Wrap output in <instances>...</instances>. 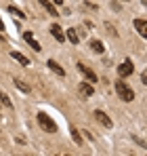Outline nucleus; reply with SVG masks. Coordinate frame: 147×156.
<instances>
[{"mask_svg":"<svg viewBox=\"0 0 147 156\" xmlns=\"http://www.w3.org/2000/svg\"><path fill=\"white\" fill-rule=\"evenodd\" d=\"M114 87H116V95H118L122 101H132V99H135V91H132L124 80H116Z\"/></svg>","mask_w":147,"mask_h":156,"instance_id":"obj_1","label":"nucleus"},{"mask_svg":"<svg viewBox=\"0 0 147 156\" xmlns=\"http://www.w3.org/2000/svg\"><path fill=\"white\" fill-rule=\"evenodd\" d=\"M36 118H38V125H40L44 131H49V133H55V131H57L55 120H53V118H49L44 112H38V114H36Z\"/></svg>","mask_w":147,"mask_h":156,"instance_id":"obj_2","label":"nucleus"},{"mask_svg":"<svg viewBox=\"0 0 147 156\" xmlns=\"http://www.w3.org/2000/svg\"><path fill=\"white\" fill-rule=\"evenodd\" d=\"M135 72V63L130 61V59H124L122 63L118 66V74H120V78H126V76H130Z\"/></svg>","mask_w":147,"mask_h":156,"instance_id":"obj_3","label":"nucleus"},{"mask_svg":"<svg viewBox=\"0 0 147 156\" xmlns=\"http://www.w3.org/2000/svg\"><path fill=\"white\" fill-rule=\"evenodd\" d=\"M95 118H97V120L101 122V125H103V127H105V129H111V127H114L111 118H109L105 112H101V110H95Z\"/></svg>","mask_w":147,"mask_h":156,"instance_id":"obj_4","label":"nucleus"},{"mask_svg":"<svg viewBox=\"0 0 147 156\" xmlns=\"http://www.w3.org/2000/svg\"><path fill=\"white\" fill-rule=\"evenodd\" d=\"M78 70L82 72V76H86V80H88V82H97V80H99V78H97V74H95V72H93L91 68H86V66H84L82 61L78 63Z\"/></svg>","mask_w":147,"mask_h":156,"instance_id":"obj_5","label":"nucleus"},{"mask_svg":"<svg viewBox=\"0 0 147 156\" xmlns=\"http://www.w3.org/2000/svg\"><path fill=\"white\" fill-rule=\"evenodd\" d=\"M50 34H53V38H55L57 42H63V40H65V34H63V30L57 26V23H53V26H50Z\"/></svg>","mask_w":147,"mask_h":156,"instance_id":"obj_6","label":"nucleus"},{"mask_svg":"<svg viewBox=\"0 0 147 156\" xmlns=\"http://www.w3.org/2000/svg\"><path fill=\"white\" fill-rule=\"evenodd\" d=\"M46 66H49L50 72H55L57 76H65V70H63V68H61V66H59L55 59H49V61H46Z\"/></svg>","mask_w":147,"mask_h":156,"instance_id":"obj_7","label":"nucleus"},{"mask_svg":"<svg viewBox=\"0 0 147 156\" xmlns=\"http://www.w3.org/2000/svg\"><path fill=\"white\" fill-rule=\"evenodd\" d=\"M65 36H67V40H70L72 44H78V42H80V34H78V30H76V27L65 30Z\"/></svg>","mask_w":147,"mask_h":156,"instance_id":"obj_8","label":"nucleus"},{"mask_svg":"<svg viewBox=\"0 0 147 156\" xmlns=\"http://www.w3.org/2000/svg\"><path fill=\"white\" fill-rule=\"evenodd\" d=\"M80 93L86 95V97H93L95 95V89L91 87V82H80Z\"/></svg>","mask_w":147,"mask_h":156,"instance_id":"obj_9","label":"nucleus"},{"mask_svg":"<svg viewBox=\"0 0 147 156\" xmlns=\"http://www.w3.org/2000/svg\"><path fill=\"white\" fill-rule=\"evenodd\" d=\"M11 57H13L15 61H19L21 66H29V59L25 57L23 53H19V51H11Z\"/></svg>","mask_w":147,"mask_h":156,"instance_id":"obj_10","label":"nucleus"},{"mask_svg":"<svg viewBox=\"0 0 147 156\" xmlns=\"http://www.w3.org/2000/svg\"><path fill=\"white\" fill-rule=\"evenodd\" d=\"M135 27H137V32L145 38L147 36V23H145V19H135Z\"/></svg>","mask_w":147,"mask_h":156,"instance_id":"obj_11","label":"nucleus"},{"mask_svg":"<svg viewBox=\"0 0 147 156\" xmlns=\"http://www.w3.org/2000/svg\"><path fill=\"white\" fill-rule=\"evenodd\" d=\"M38 2H40V4L49 11V15H53V17H57V15H59V13H57V9H55V4H53L50 0H38Z\"/></svg>","mask_w":147,"mask_h":156,"instance_id":"obj_12","label":"nucleus"},{"mask_svg":"<svg viewBox=\"0 0 147 156\" xmlns=\"http://www.w3.org/2000/svg\"><path fill=\"white\" fill-rule=\"evenodd\" d=\"M13 82H15V87H17V89H19V91H23V93H29V91H32V89H29V87H27V84H25L23 80H21V78H15V80H13Z\"/></svg>","mask_w":147,"mask_h":156,"instance_id":"obj_13","label":"nucleus"},{"mask_svg":"<svg viewBox=\"0 0 147 156\" xmlns=\"http://www.w3.org/2000/svg\"><path fill=\"white\" fill-rule=\"evenodd\" d=\"M91 49H93L95 53H103V51H105V47H103L101 40H91Z\"/></svg>","mask_w":147,"mask_h":156,"instance_id":"obj_14","label":"nucleus"},{"mask_svg":"<svg viewBox=\"0 0 147 156\" xmlns=\"http://www.w3.org/2000/svg\"><path fill=\"white\" fill-rule=\"evenodd\" d=\"M70 133H72V139L78 144V146H82V135L78 133V129L76 127H70Z\"/></svg>","mask_w":147,"mask_h":156,"instance_id":"obj_15","label":"nucleus"},{"mask_svg":"<svg viewBox=\"0 0 147 156\" xmlns=\"http://www.w3.org/2000/svg\"><path fill=\"white\" fill-rule=\"evenodd\" d=\"M9 13H13V17L25 19V13H21V11H19V9H15V6H9Z\"/></svg>","mask_w":147,"mask_h":156,"instance_id":"obj_16","label":"nucleus"},{"mask_svg":"<svg viewBox=\"0 0 147 156\" xmlns=\"http://www.w3.org/2000/svg\"><path fill=\"white\" fill-rule=\"evenodd\" d=\"M0 101L6 105V108H13V101H11V97H9L6 93H0Z\"/></svg>","mask_w":147,"mask_h":156,"instance_id":"obj_17","label":"nucleus"},{"mask_svg":"<svg viewBox=\"0 0 147 156\" xmlns=\"http://www.w3.org/2000/svg\"><path fill=\"white\" fill-rule=\"evenodd\" d=\"M27 42H29V44H32V49H34V51H36V53H40V51H42V47H40V44H38V42H36V40H34V38H29V40H27Z\"/></svg>","mask_w":147,"mask_h":156,"instance_id":"obj_18","label":"nucleus"},{"mask_svg":"<svg viewBox=\"0 0 147 156\" xmlns=\"http://www.w3.org/2000/svg\"><path fill=\"white\" fill-rule=\"evenodd\" d=\"M141 82H143V84H147V74H145V72L141 74Z\"/></svg>","mask_w":147,"mask_h":156,"instance_id":"obj_19","label":"nucleus"},{"mask_svg":"<svg viewBox=\"0 0 147 156\" xmlns=\"http://www.w3.org/2000/svg\"><path fill=\"white\" fill-rule=\"evenodd\" d=\"M53 4H63V0H50Z\"/></svg>","mask_w":147,"mask_h":156,"instance_id":"obj_20","label":"nucleus"},{"mask_svg":"<svg viewBox=\"0 0 147 156\" xmlns=\"http://www.w3.org/2000/svg\"><path fill=\"white\" fill-rule=\"evenodd\" d=\"M0 32H4V23H2V19H0Z\"/></svg>","mask_w":147,"mask_h":156,"instance_id":"obj_21","label":"nucleus"}]
</instances>
